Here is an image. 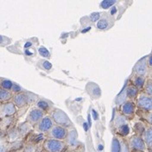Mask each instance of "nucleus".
<instances>
[{
  "label": "nucleus",
  "mask_w": 152,
  "mask_h": 152,
  "mask_svg": "<svg viewBox=\"0 0 152 152\" xmlns=\"http://www.w3.org/2000/svg\"><path fill=\"white\" fill-rule=\"evenodd\" d=\"M135 132L137 135L140 136L145 142L147 148L152 149V126L142 123H137L135 124Z\"/></svg>",
  "instance_id": "1"
},
{
  "label": "nucleus",
  "mask_w": 152,
  "mask_h": 152,
  "mask_svg": "<svg viewBox=\"0 0 152 152\" xmlns=\"http://www.w3.org/2000/svg\"><path fill=\"white\" fill-rule=\"evenodd\" d=\"M113 125L116 129L117 133L122 137H126L131 131L127 118L125 117H124L120 113L115 114L113 119Z\"/></svg>",
  "instance_id": "2"
},
{
  "label": "nucleus",
  "mask_w": 152,
  "mask_h": 152,
  "mask_svg": "<svg viewBox=\"0 0 152 152\" xmlns=\"http://www.w3.org/2000/svg\"><path fill=\"white\" fill-rule=\"evenodd\" d=\"M135 104L137 108L142 112H152V97L140 92L137 96Z\"/></svg>",
  "instance_id": "3"
},
{
  "label": "nucleus",
  "mask_w": 152,
  "mask_h": 152,
  "mask_svg": "<svg viewBox=\"0 0 152 152\" xmlns=\"http://www.w3.org/2000/svg\"><path fill=\"white\" fill-rule=\"evenodd\" d=\"M51 118H53L54 122L58 125H61V126H64L66 128L73 126V124L71 122V120L69 119L68 116L62 110L55 109L52 113Z\"/></svg>",
  "instance_id": "4"
},
{
  "label": "nucleus",
  "mask_w": 152,
  "mask_h": 152,
  "mask_svg": "<svg viewBox=\"0 0 152 152\" xmlns=\"http://www.w3.org/2000/svg\"><path fill=\"white\" fill-rule=\"evenodd\" d=\"M128 147L131 151H145V150L147 149L146 145H145V142L142 140V138L135 134L132 136L130 138H129V142H128Z\"/></svg>",
  "instance_id": "5"
},
{
  "label": "nucleus",
  "mask_w": 152,
  "mask_h": 152,
  "mask_svg": "<svg viewBox=\"0 0 152 152\" xmlns=\"http://www.w3.org/2000/svg\"><path fill=\"white\" fill-rule=\"evenodd\" d=\"M43 147L48 152H61L65 148V142L61 140L48 138L43 143Z\"/></svg>",
  "instance_id": "6"
},
{
  "label": "nucleus",
  "mask_w": 152,
  "mask_h": 152,
  "mask_svg": "<svg viewBox=\"0 0 152 152\" xmlns=\"http://www.w3.org/2000/svg\"><path fill=\"white\" fill-rule=\"evenodd\" d=\"M67 133H68L67 128L64 127V126H61V125L56 124V125H54L53 128L49 131L48 134H49L50 138L63 141L64 139H66V138Z\"/></svg>",
  "instance_id": "7"
},
{
  "label": "nucleus",
  "mask_w": 152,
  "mask_h": 152,
  "mask_svg": "<svg viewBox=\"0 0 152 152\" xmlns=\"http://www.w3.org/2000/svg\"><path fill=\"white\" fill-rule=\"evenodd\" d=\"M136 108L135 102L127 100L120 105V113L126 118H132L136 113Z\"/></svg>",
  "instance_id": "8"
},
{
  "label": "nucleus",
  "mask_w": 152,
  "mask_h": 152,
  "mask_svg": "<svg viewBox=\"0 0 152 152\" xmlns=\"http://www.w3.org/2000/svg\"><path fill=\"white\" fill-rule=\"evenodd\" d=\"M149 68L150 67H149L148 63H147V56L143 57L142 59H140L136 63V65L134 66L133 74L146 78V75H147V74L149 72Z\"/></svg>",
  "instance_id": "9"
},
{
  "label": "nucleus",
  "mask_w": 152,
  "mask_h": 152,
  "mask_svg": "<svg viewBox=\"0 0 152 152\" xmlns=\"http://www.w3.org/2000/svg\"><path fill=\"white\" fill-rule=\"evenodd\" d=\"M44 116L45 113L42 110L39 109L38 107L32 108L27 116V122L30 124H37Z\"/></svg>",
  "instance_id": "10"
},
{
  "label": "nucleus",
  "mask_w": 152,
  "mask_h": 152,
  "mask_svg": "<svg viewBox=\"0 0 152 152\" xmlns=\"http://www.w3.org/2000/svg\"><path fill=\"white\" fill-rule=\"evenodd\" d=\"M55 125V122L50 116H44L42 120L37 124V129L38 132L42 133L49 132V131Z\"/></svg>",
  "instance_id": "11"
},
{
  "label": "nucleus",
  "mask_w": 152,
  "mask_h": 152,
  "mask_svg": "<svg viewBox=\"0 0 152 152\" xmlns=\"http://www.w3.org/2000/svg\"><path fill=\"white\" fill-rule=\"evenodd\" d=\"M114 24V19L112 15L104 14L101 16L100 19L97 22V28L100 30H105L112 28Z\"/></svg>",
  "instance_id": "12"
},
{
  "label": "nucleus",
  "mask_w": 152,
  "mask_h": 152,
  "mask_svg": "<svg viewBox=\"0 0 152 152\" xmlns=\"http://www.w3.org/2000/svg\"><path fill=\"white\" fill-rule=\"evenodd\" d=\"M124 93H125V96L127 100H131L135 102L137 96L140 93V90L137 89L135 86H133L132 84H128L124 87Z\"/></svg>",
  "instance_id": "13"
},
{
  "label": "nucleus",
  "mask_w": 152,
  "mask_h": 152,
  "mask_svg": "<svg viewBox=\"0 0 152 152\" xmlns=\"http://www.w3.org/2000/svg\"><path fill=\"white\" fill-rule=\"evenodd\" d=\"M13 104L17 107H23L25 104H29L28 102V93H20L14 96L13 98Z\"/></svg>",
  "instance_id": "14"
},
{
  "label": "nucleus",
  "mask_w": 152,
  "mask_h": 152,
  "mask_svg": "<svg viewBox=\"0 0 152 152\" xmlns=\"http://www.w3.org/2000/svg\"><path fill=\"white\" fill-rule=\"evenodd\" d=\"M16 105L11 103V102H7L6 104H4V105H2L1 107V111H0V115L2 117H10L12 115L16 113Z\"/></svg>",
  "instance_id": "15"
},
{
  "label": "nucleus",
  "mask_w": 152,
  "mask_h": 152,
  "mask_svg": "<svg viewBox=\"0 0 152 152\" xmlns=\"http://www.w3.org/2000/svg\"><path fill=\"white\" fill-rule=\"evenodd\" d=\"M146 79H147V78H145V77L137 75L132 74V78H131V84H132L133 86H135L137 89L142 90Z\"/></svg>",
  "instance_id": "16"
},
{
  "label": "nucleus",
  "mask_w": 152,
  "mask_h": 152,
  "mask_svg": "<svg viewBox=\"0 0 152 152\" xmlns=\"http://www.w3.org/2000/svg\"><path fill=\"white\" fill-rule=\"evenodd\" d=\"M77 138H78V136H77V132L75 129L68 131L66 139L69 146H75L77 143Z\"/></svg>",
  "instance_id": "17"
},
{
  "label": "nucleus",
  "mask_w": 152,
  "mask_h": 152,
  "mask_svg": "<svg viewBox=\"0 0 152 152\" xmlns=\"http://www.w3.org/2000/svg\"><path fill=\"white\" fill-rule=\"evenodd\" d=\"M11 98H12V94L10 91L0 88V102H7Z\"/></svg>",
  "instance_id": "18"
},
{
  "label": "nucleus",
  "mask_w": 152,
  "mask_h": 152,
  "mask_svg": "<svg viewBox=\"0 0 152 152\" xmlns=\"http://www.w3.org/2000/svg\"><path fill=\"white\" fill-rule=\"evenodd\" d=\"M142 92L152 97V78H147L142 88Z\"/></svg>",
  "instance_id": "19"
},
{
  "label": "nucleus",
  "mask_w": 152,
  "mask_h": 152,
  "mask_svg": "<svg viewBox=\"0 0 152 152\" xmlns=\"http://www.w3.org/2000/svg\"><path fill=\"white\" fill-rule=\"evenodd\" d=\"M139 116L142 119L148 124L149 125L152 126V112H142L139 111Z\"/></svg>",
  "instance_id": "20"
},
{
  "label": "nucleus",
  "mask_w": 152,
  "mask_h": 152,
  "mask_svg": "<svg viewBox=\"0 0 152 152\" xmlns=\"http://www.w3.org/2000/svg\"><path fill=\"white\" fill-rule=\"evenodd\" d=\"M116 4H118V1H114V0H104V1H102L99 4V7L101 9L108 10L110 9V8H113Z\"/></svg>",
  "instance_id": "21"
},
{
  "label": "nucleus",
  "mask_w": 152,
  "mask_h": 152,
  "mask_svg": "<svg viewBox=\"0 0 152 152\" xmlns=\"http://www.w3.org/2000/svg\"><path fill=\"white\" fill-rule=\"evenodd\" d=\"M13 84H14V82H12L10 80H6V79L1 80V81H0V88L7 90V91H11V88L13 86Z\"/></svg>",
  "instance_id": "22"
},
{
  "label": "nucleus",
  "mask_w": 152,
  "mask_h": 152,
  "mask_svg": "<svg viewBox=\"0 0 152 152\" xmlns=\"http://www.w3.org/2000/svg\"><path fill=\"white\" fill-rule=\"evenodd\" d=\"M112 152H121V142L118 137H114L112 143Z\"/></svg>",
  "instance_id": "23"
},
{
  "label": "nucleus",
  "mask_w": 152,
  "mask_h": 152,
  "mask_svg": "<svg viewBox=\"0 0 152 152\" xmlns=\"http://www.w3.org/2000/svg\"><path fill=\"white\" fill-rule=\"evenodd\" d=\"M30 124H28V122L27 123H23L20 126L18 127V131L19 135H25V134H27V133L29 132V130H30Z\"/></svg>",
  "instance_id": "24"
},
{
  "label": "nucleus",
  "mask_w": 152,
  "mask_h": 152,
  "mask_svg": "<svg viewBox=\"0 0 152 152\" xmlns=\"http://www.w3.org/2000/svg\"><path fill=\"white\" fill-rule=\"evenodd\" d=\"M49 106H50V104H48V101H46V100H42H42L37 101V107L39 109L42 110L44 113L48 111Z\"/></svg>",
  "instance_id": "25"
},
{
  "label": "nucleus",
  "mask_w": 152,
  "mask_h": 152,
  "mask_svg": "<svg viewBox=\"0 0 152 152\" xmlns=\"http://www.w3.org/2000/svg\"><path fill=\"white\" fill-rule=\"evenodd\" d=\"M100 18H101V14L99 12H94L89 16V19L92 23L98 22L100 19Z\"/></svg>",
  "instance_id": "26"
},
{
  "label": "nucleus",
  "mask_w": 152,
  "mask_h": 152,
  "mask_svg": "<svg viewBox=\"0 0 152 152\" xmlns=\"http://www.w3.org/2000/svg\"><path fill=\"white\" fill-rule=\"evenodd\" d=\"M22 91H23V89H22V87H21L20 86L18 85L17 83H14V84H13V86H12V88H11V92H13V93H15L16 94H18L22 93Z\"/></svg>",
  "instance_id": "27"
},
{
  "label": "nucleus",
  "mask_w": 152,
  "mask_h": 152,
  "mask_svg": "<svg viewBox=\"0 0 152 152\" xmlns=\"http://www.w3.org/2000/svg\"><path fill=\"white\" fill-rule=\"evenodd\" d=\"M18 136H19V133L18 130H12L9 134L10 139V140H16V139L18 138Z\"/></svg>",
  "instance_id": "28"
},
{
  "label": "nucleus",
  "mask_w": 152,
  "mask_h": 152,
  "mask_svg": "<svg viewBox=\"0 0 152 152\" xmlns=\"http://www.w3.org/2000/svg\"><path fill=\"white\" fill-rule=\"evenodd\" d=\"M39 53H40V55H41L43 57H48V58H49V56H50L49 52L45 48L43 47H41L39 48Z\"/></svg>",
  "instance_id": "29"
},
{
  "label": "nucleus",
  "mask_w": 152,
  "mask_h": 152,
  "mask_svg": "<svg viewBox=\"0 0 152 152\" xmlns=\"http://www.w3.org/2000/svg\"><path fill=\"white\" fill-rule=\"evenodd\" d=\"M42 67H43V69H47V70H48V69H50L51 67H52V66H51V64L48 62V61H42Z\"/></svg>",
  "instance_id": "30"
},
{
  "label": "nucleus",
  "mask_w": 152,
  "mask_h": 152,
  "mask_svg": "<svg viewBox=\"0 0 152 152\" xmlns=\"http://www.w3.org/2000/svg\"><path fill=\"white\" fill-rule=\"evenodd\" d=\"M147 63H148V66L150 68H152V52L147 56Z\"/></svg>",
  "instance_id": "31"
},
{
  "label": "nucleus",
  "mask_w": 152,
  "mask_h": 152,
  "mask_svg": "<svg viewBox=\"0 0 152 152\" xmlns=\"http://www.w3.org/2000/svg\"><path fill=\"white\" fill-rule=\"evenodd\" d=\"M8 148L5 144H0V152H7Z\"/></svg>",
  "instance_id": "32"
},
{
  "label": "nucleus",
  "mask_w": 152,
  "mask_h": 152,
  "mask_svg": "<svg viewBox=\"0 0 152 152\" xmlns=\"http://www.w3.org/2000/svg\"><path fill=\"white\" fill-rule=\"evenodd\" d=\"M72 152H80V151H74Z\"/></svg>",
  "instance_id": "33"
},
{
  "label": "nucleus",
  "mask_w": 152,
  "mask_h": 152,
  "mask_svg": "<svg viewBox=\"0 0 152 152\" xmlns=\"http://www.w3.org/2000/svg\"><path fill=\"white\" fill-rule=\"evenodd\" d=\"M134 152H142V151H134Z\"/></svg>",
  "instance_id": "34"
},
{
  "label": "nucleus",
  "mask_w": 152,
  "mask_h": 152,
  "mask_svg": "<svg viewBox=\"0 0 152 152\" xmlns=\"http://www.w3.org/2000/svg\"><path fill=\"white\" fill-rule=\"evenodd\" d=\"M0 125H1V121H0Z\"/></svg>",
  "instance_id": "35"
},
{
  "label": "nucleus",
  "mask_w": 152,
  "mask_h": 152,
  "mask_svg": "<svg viewBox=\"0 0 152 152\" xmlns=\"http://www.w3.org/2000/svg\"><path fill=\"white\" fill-rule=\"evenodd\" d=\"M15 152H20V151H15Z\"/></svg>",
  "instance_id": "36"
},
{
  "label": "nucleus",
  "mask_w": 152,
  "mask_h": 152,
  "mask_svg": "<svg viewBox=\"0 0 152 152\" xmlns=\"http://www.w3.org/2000/svg\"><path fill=\"white\" fill-rule=\"evenodd\" d=\"M0 107H1V104H0Z\"/></svg>",
  "instance_id": "37"
}]
</instances>
